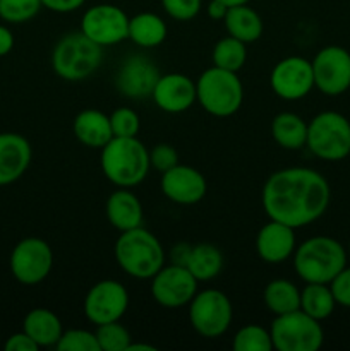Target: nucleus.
Returning <instances> with one entry per match:
<instances>
[{"mask_svg": "<svg viewBox=\"0 0 350 351\" xmlns=\"http://www.w3.org/2000/svg\"><path fill=\"white\" fill-rule=\"evenodd\" d=\"M331 199L328 180L311 168H285L271 175L263 187L261 201L268 218L302 228L326 213Z\"/></svg>", "mask_w": 350, "mask_h": 351, "instance_id": "obj_1", "label": "nucleus"}, {"mask_svg": "<svg viewBox=\"0 0 350 351\" xmlns=\"http://www.w3.org/2000/svg\"><path fill=\"white\" fill-rule=\"evenodd\" d=\"M102 171L117 187H136L148 177L151 163L146 146L137 137H112L102 147Z\"/></svg>", "mask_w": 350, "mask_h": 351, "instance_id": "obj_2", "label": "nucleus"}, {"mask_svg": "<svg viewBox=\"0 0 350 351\" xmlns=\"http://www.w3.org/2000/svg\"><path fill=\"white\" fill-rule=\"evenodd\" d=\"M113 254L120 269L137 280L153 278L165 266L163 245L143 226L120 232Z\"/></svg>", "mask_w": 350, "mask_h": 351, "instance_id": "obj_3", "label": "nucleus"}, {"mask_svg": "<svg viewBox=\"0 0 350 351\" xmlns=\"http://www.w3.org/2000/svg\"><path fill=\"white\" fill-rule=\"evenodd\" d=\"M347 266V250L331 237H312L294 252V269L305 283H331Z\"/></svg>", "mask_w": 350, "mask_h": 351, "instance_id": "obj_4", "label": "nucleus"}, {"mask_svg": "<svg viewBox=\"0 0 350 351\" xmlns=\"http://www.w3.org/2000/svg\"><path fill=\"white\" fill-rule=\"evenodd\" d=\"M198 101L209 115L218 119L239 112L244 101V86L237 72L220 67H209L199 75L196 82Z\"/></svg>", "mask_w": 350, "mask_h": 351, "instance_id": "obj_5", "label": "nucleus"}, {"mask_svg": "<svg viewBox=\"0 0 350 351\" xmlns=\"http://www.w3.org/2000/svg\"><path fill=\"white\" fill-rule=\"evenodd\" d=\"M102 60V47L81 31L62 36L51 51V67L55 74L65 81H82L89 77Z\"/></svg>", "mask_w": 350, "mask_h": 351, "instance_id": "obj_6", "label": "nucleus"}, {"mask_svg": "<svg viewBox=\"0 0 350 351\" xmlns=\"http://www.w3.org/2000/svg\"><path fill=\"white\" fill-rule=\"evenodd\" d=\"M312 154L325 161H342L350 154V122L338 112H321L307 123Z\"/></svg>", "mask_w": 350, "mask_h": 351, "instance_id": "obj_7", "label": "nucleus"}, {"mask_svg": "<svg viewBox=\"0 0 350 351\" xmlns=\"http://www.w3.org/2000/svg\"><path fill=\"white\" fill-rule=\"evenodd\" d=\"M273 348L278 351H318L325 341L319 321L301 308L277 315L270 329Z\"/></svg>", "mask_w": 350, "mask_h": 351, "instance_id": "obj_8", "label": "nucleus"}, {"mask_svg": "<svg viewBox=\"0 0 350 351\" xmlns=\"http://www.w3.org/2000/svg\"><path fill=\"white\" fill-rule=\"evenodd\" d=\"M233 308L230 298L220 290H202L189 302V321L202 338H220L232 324Z\"/></svg>", "mask_w": 350, "mask_h": 351, "instance_id": "obj_9", "label": "nucleus"}, {"mask_svg": "<svg viewBox=\"0 0 350 351\" xmlns=\"http://www.w3.org/2000/svg\"><path fill=\"white\" fill-rule=\"evenodd\" d=\"M10 273L24 287H34L48 278L54 267V252L45 240L27 237L10 252Z\"/></svg>", "mask_w": 350, "mask_h": 351, "instance_id": "obj_10", "label": "nucleus"}, {"mask_svg": "<svg viewBox=\"0 0 350 351\" xmlns=\"http://www.w3.org/2000/svg\"><path fill=\"white\" fill-rule=\"evenodd\" d=\"M81 33L102 48L112 47L129 40V17L120 7L98 3L86 10L82 16Z\"/></svg>", "mask_w": 350, "mask_h": 351, "instance_id": "obj_11", "label": "nucleus"}, {"mask_svg": "<svg viewBox=\"0 0 350 351\" xmlns=\"http://www.w3.org/2000/svg\"><path fill=\"white\" fill-rule=\"evenodd\" d=\"M312 64L314 88L326 96H340L350 89V53L343 47L329 45L316 53Z\"/></svg>", "mask_w": 350, "mask_h": 351, "instance_id": "obj_12", "label": "nucleus"}, {"mask_svg": "<svg viewBox=\"0 0 350 351\" xmlns=\"http://www.w3.org/2000/svg\"><path fill=\"white\" fill-rule=\"evenodd\" d=\"M129 307L126 287L115 280L98 281L89 288L84 298V314L95 326L120 321Z\"/></svg>", "mask_w": 350, "mask_h": 351, "instance_id": "obj_13", "label": "nucleus"}, {"mask_svg": "<svg viewBox=\"0 0 350 351\" xmlns=\"http://www.w3.org/2000/svg\"><path fill=\"white\" fill-rule=\"evenodd\" d=\"M199 281L182 264L163 266L151 278V295L161 307L178 308L189 305L198 293Z\"/></svg>", "mask_w": 350, "mask_h": 351, "instance_id": "obj_14", "label": "nucleus"}, {"mask_svg": "<svg viewBox=\"0 0 350 351\" xmlns=\"http://www.w3.org/2000/svg\"><path fill=\"white\" fill-rule=\"evenodd\" d=\"M275 95L287 101H295L307 96L314 88L312 64L304 57H287L278 62L270 75Z\"/></svg>", "mask_w": 350, "mask_h": 351, "instance_id": "obj_15", "label": "nucleus"}, {"mask_svg": "<svg viewBox=\"0 0 350 351\" xmlns=\"http://www.w3.org/2000/svg\"><path fill=\"white\" fill-rule=\"evenodd\" d=\"M160 75V71L151 58L144 55H132L119 69L115 86L126 98L143 99L153 95Z\"/></svg>", "mask_w": 350, "mask_h": 351, "instance_id": "obj_16", "label": "nucleus"}, {"mask_svg": "<svg viewBox=\"0 0 350 351\" xmlns=\"http://www.w3.org/2000/svg\"><path fill=\"white\" fill-rule=\"evenodd\" d=\"M161 192L175 204L192 206L205 199L208 184L201 171L187 165H175L161 173Z\"/></svg>", "mask_w": 350, "mask_h": 351, "instance_id": "obj_17", "label": "nucleus"}, {"mask_svg": "<svg viewBox=\"0 0 350 351\" xmlns=\"http://www.w3.org/2000/svg\"><path fill=\"white\" fill-rule=\"evenodd\" d=\"M151 98L154 105L163 112L182 113L191 108L198 99L196 82L191 81L187 75L177 74V72L160 75Z\"/></svg>", "mask_w": 350, "mask_h": 351, "instance_id": "obj_18", "label": "nucleus"}, {"mask_svg": "<svg viewBox=\"0 0 350 351\" xmlns=\"http://www.w3.org/2000/svg\"><path fill=\"white\" fill-rule=\"evenodd\" d=\"M30 141L16 132H0V187L19 180L31 165Z\"/></svg>", "mask_w": 350, "mask_h": 351, "instance_id": "obj_19", "label": "nucleus"}, {"mask_svg": "<svg viewBox=\"0 0 350 351\" xmlns=\"http://www.w3.org/2000/svg\"><path fill=\"white\" fill-rule=\"evenodd\" d=\"M295 228L285 223L270 219L257 232L256 250L257 256L268 264H280L290 259L295 252Z\"/></svg>", "mask_w": 350, "mask_h": 351, "instance_id": "obj_20", "label": "nucleus"}, {"mask_svg": "<svg viewBox=\"0 0 350 351\" xmlns=\"http://www.w3.org/2000/svg\"><path fill=\"white\" fill-rule=\"evenodd\" d=\"M105 213L110 225L119 232L143 226V206L132 192L124 187L110 194Z\"/></svg>", "mask_w": 350, "mask_h": 351, "instance_id": "obj_21", "label": "nucleus"}, {"mask_svg": "<svg viewBox=\"0 0 350 351\" xmlns=\"http://www.w3.org/2000/svg\"><path fill=\"white\" fill-rule=\"evenodd\" d=\"M72 132L79 143L84 144L86 147H93V149H102L113 137L110 117L93 108L82 110L75 115Z\"/></svg>", "mask_w": 350, "mask_h": 351, "instance_id": "obj_22", "label": "nucleus"}, {"mask_svg": "<svg viewBox=\"0 0 350 351\" xmlns=\"http://www.w3.org/2000/svg\"><path fill=\"white\" fill-rule=\"evenodd\" d=\"M23 331L41 348V346L57 345L62 332H64V328H62L60 319L51 311L33 308L24 317Z\"/></svg>", "mask_w": 350, "mask_h": 351, "instance_id": "obj_23", "label": "nucleus"}, {"mask_svg": "<svg viewBox=\"0 0 350 351\" xmlns=\"http://www.w3.org/2000/svg\"><path fill=\"white\" fill-rule=\"evenodd\" d=\"M226 31L230 36L244 41V43H254L263 34V21L261 16L254 9H250L247 3L242 5L229 7L226 16L223 19Z\"/></svg>", "mask_w": 350, "mask_h": 351, "instance_id": "obj_24", "label": "nucleus"}, {"mask_svg": "<svg viewBox=\"0 0 350 351\" xmlns=\"http://www.w3.org/2000/svg\"><path fill=\"white\" fill-rule=\"evenodd\" d=\"M271 136L283 149H302L307 143V123L292 112H281L271 122Z\"/></svg>", "mask_w": 350, "mask_h": 351, "instance_id": "obj_25", "label": "nucleus"}, {"mask_svg": "<svg viewBox=\"0 0 350 351\" xmlns=\"http://www.w3.org/2000/svg\"><path fill=\"white\" fill-rule=\"evenodd\" d=\"M184 266L198 281H209L222 271L223 256L218 247L211 243H198L189 249Z\"/></svg>", "mask_w": 350, "mask_h": 351, "instance_id": "obj_26", "label": "nucleus"}, {"mask_svg": "<svg viewBox=\"0 0 350 351\" xmlns=\"http://www.w3.org/2000/svg\"><path fill=\"white\" fill-rule=\"evenodd\" d=\"M167 24L153 12H141L129 17V40L141 48H154L167 38Z\"/></svg>", "mask_w": 350, "mask_h": 351, "instance_id": "obj_27", "label": "nucleus"}, {"mask_svg": "<svg viewBox=\"0 0 350 351\" xmlns=\"http://www.w3.org/2000/svg\"><path fill=\"white\" fill-rule=\"evenodd\" d=\"M264 305L275 315H283L301 308V290L288 280H273L264 288Z\"/></svg>", "mask_w": 350, "mask_h": 351, "instance_id": "obj_28", "label": "nucleus"}, {"mask_svg": "<svg viewBox=\"0 0 350 351\" xmlns=\"http://www.w3.org/2000/svg\"><path fill=\"white\" fill-rule=\"evenodd\" d=\"M335 307L336 302L329 285L307 283L304 290H301V311L316 321L321 322L328 319Z\"/></svg>", "mask_w": 350, "mask_h": 351, "instance_id": "obj_29", "label": "nucleus"}, {"mask_svg": "<svg viewBox=\"0 0 350 351\" xmlns=\"http://www.w3.org/2000/svg\"><path fill=\"white\" fill-rule=\"evenodd\" d=\"M211 57L215 67L239 72L247 60L246 43L229 34L226 38H222L220 41H216V45L213 47Z\"/></svg>", "mask_w": 350, "mask_h": 351, "instance_id": "obj_30", "label": "nucleus"}, {"mask_svg": "<svg viewBox=\"0 0 350 351\" xmlns=\"http://www.w3.org/2000/svg\"><path fill=\"white\" fill-rule=\"evenodd\" d=\"M233 350L235 351H271L273 341H271L270 331L257 324L244 326L233 336Z\"/></svg>", "mask_w": 350, "mask_h": 351, "instance_id": "obj_31", "label": "nucleus"}, {"mask_svg": "<svg viewBox=\"0 0 350 351\" xmlns=\"http://www.w3.org/2000/svg\"><path fill=\"white\" fill-rule=\"evenodd\" d=\"M96 339H98L100 351H127L130 346V335L119 321L108 324L96 326Z\"/></svg>", "mask_w": 350, "mask_h": 351, "instance_id": "obj_32", "label": "nucleus"}, {"mask_svg": "<svg viewBox=\"0 0 350 351\" xmlns=\"http://www.w3.org/2000/svg\"><path fill=\"white\" fill-rule=\"evenodd\" d=\"M41 7V0H0V19L10 24L27 23Z\"/></svg>", "mask_w": 350, "mask_h": 351, "instance_id": "obj_33", "label": "nucleus"}, {"mask_svg": "<svg viewBox=\"0 0 350 351\" xmlns=\"http://www.w3.org/2000/svg\"><path fill=\"white\" fill-rule=\"evenodd\" d=\"M55 348L58 351H100V345L95 332L86 329H69L62 332Z\"/></svg>", "mask_w": 350, "mask_h": 351, "instance_id": "obj_34", "label": "nucleus"}, {"mask_svg": "<svg viewBox=\"0 0 350 351\" xmlns=\"http://www.w3.org/2000/svg\"><path fill=\"white\" fill-rule=\"evenodd\" d=\"M113 137H136L139 132L141 120L139 115L132 108H117L110 115Z\"/></svg>", "mask_w": 350, "mask_h": 351, "instance_id": "obj_35", "label": "nucleus"}, {"mask_svg": "<svg viewBox=\"0 0 350 351\" xmlns=\"http://www.w3.org/2000/svg\"><path fill=\"white\" fill-rule=\"evenodd\" d=\"M165 12L175 21H191L201 10V0H161Z\"/></svg>", "mask_w": 350, "mask_h": 351, "instance_id": "obj_36", "label": "nucleus"}, {"mask_svg": "<svg viewBox=\"0 0 350 351\" xmlns=\"http://www.w3.org/2000/svg\"><path fill=\"white\" fill-rule=\"evenodd\" d=\"M150 163L151 167L163 173L178 165V154L170 144H156L150 153Z\"/></svg>", "mask_w": 350, "mask_h": 351, "instance_id": "obj_37", "label": "nucleus"}, {"mask_svg": "<svg viewBox=\"0 0 350 351\" xmlns=\"http://www.w3.org/2000/svg\"><path fill=\"white\" fill-rule=\"evenodd\" d=\"M336 305L350 308V267H343L329 283Z\"/></svg>", "mask_w": 350, "mask_h": 351, "instance_id": "obj_38", "label": "nucleus"}, {"mask_svg": "<svg viewBox=\"0 0 350 351\" xmlns=\"http://www.w3.org/2000/svg\"><path fill=\"white\" fill-rule=\"evenodd\" d=\"M38 348H40V346H38L24 331L12 335L7 339L5 345H3V350L5 351H36Z\"/></svg>", "mask_w": 350, "mask_h": 351, "instance_id": "obj_39", "label": "nucleus"}, {"mask_svg": "<svg viewBox=\"0 0 350 351\" xmlns=\"http://www.w3.org/2000/svg\"><path fill=\"white\" fill-rule=\"evenodd\" d=\"M84 2L86 0H41V5L54 10V12L67 14L78 10Z\"/></svg>", "mask_w": 350, "mask_h": 351, "instance_id": "obj_40", "label": "nucleus"}, {"mask_svg": "<svg viewBox=\"0 0 350 351\" xmlns=\"http://www.w3.org/2000/svg\"><path fill=\"white\" fill-rule=\"evenodd\" d=\"M14 48V34L7 26L0 24V57H5Z\"/></svg>", "mask_w": 350, "mask_h": 351, "instance_id": "obj_41", "label": "nucleus"}, {"mask_svg": "<svg viewBox=\"0 0 350 351\" xmlns=\"http://www.w3.org/2000/svg\"><path fill=\"white\" fill-rule=\"evenodd\" d=\"M226 10H229V5H225L220 0H211L208 5V16L215 21H223L226 16Z\"/></svg>", "mask_w": 350, "mask_h": 351, "instance_id": "obj_42", "label": "nucleus"}, {"mask_svg": "<svg viewBox=\"0 0 350 351\" xmlns=\"http://www.w3.org/2000/svg\"><path fill=\"white\" fill-rule=\"evenodd\" d=\"M137 350L154 351V346H151V345H141V343H130V346H129V348H127V351H137Z\"/></svg>", "mask_w": 350, "mask_h": 351, "instance_id": "obj_43", "label": "nucleus"}, {"mask_svg": "<svg viewBox=\"0 0 350 351\" xmlns=\"http://www.w3.org/2000/svg\"><path fill=\"white\" fill-rule=\"evenodd\" d=\"M220 2H223L229 7H233V5H242V3H247L249 0H220Z\"/></svg>", "mask_w": 350, "mask_h": 351, "instance_id": "obj_44", "label": "nucleus"}, {"mask_svg": "<svg viewBox=\"0 0 350 351\" xmlns=\"http://www.w3.org/2000/svg\"><path fill=\"white\" fill-rule=\"evenodd\" d=\"M349 254H350V243H349Z\"/></svg>", "mask_w": 350, "mask_h": 351, "instance_id": "obj_45", "label": "nucleus"}]
</instances>
